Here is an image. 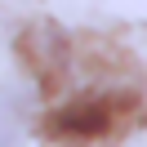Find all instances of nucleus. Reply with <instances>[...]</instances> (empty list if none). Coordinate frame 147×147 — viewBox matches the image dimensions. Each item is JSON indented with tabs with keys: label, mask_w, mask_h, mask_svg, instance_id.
Returning a JSON list of instances; mask_svg holds the SVG:
<instances>
[{
	"label": "nucleus",
	"mask_w": 147,
	"mask_h": 147,
	"mask_svg": "<svg viewBox=\"0 0 147 147\" xmlns=\"http://www.w3.org/2000/svg\"><path fill=\"white\" fill-rule=\"evenodd\" d=\"M111 129V102L107 98H85L63 107L54 120H49V134L54 138H94V134H107Z\"/></svg>",
	"instance_id": "1"
},
{
	"label": "nucleus",
	"mask_w": 147,
	"mask_h": 147,
	"mask_svg": "<svg viewBox=\"0 0 147 147\" xmlns=\"http://www.w3.org/2000/svg\"><path fill=\"white\" fill-rule=\"evenodd\" d=\"M27 102H31V94L22 89V85H0V147H9L13 138L22 134V125H27Z\"/></svg>",
	"instance_id": "2"
}]
</instances>
